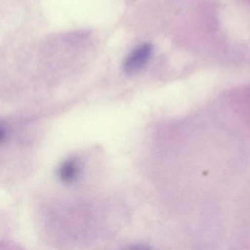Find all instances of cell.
Instances as JSON below:
<instances>
[{"instance_id":"2","label":"cell","mask_w":250,"mask_h":250,"mask_svg":"<svg viewBox=\"0 0 250 250\" xmlns=\"http://www.w3.org/2000/svg\"><path fill=\"white\" fill-rule=\"evenodd\" d=\"M77 168L74 162H68L61 167V179L65 182H71L77 175Z\"/></svg>"},{"instance_id":"1","label":"cell","mask_w":250,"mask_h":250,"mask_svg":"<svg viewBox=\"0 0 250 250\" xmlns=\"http://www.w3.org/2000/svg\"><path fill=\"white\" fill-rule=\"evenodd\" d=\"M153 52V47L149 43L140 45L128 54L124 61L123 68L128 74H135L147 63Z\"/></svg>"}]
</instances>
